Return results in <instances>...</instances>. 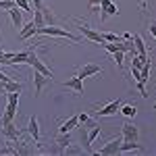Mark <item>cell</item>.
Instances as JSON below:
<instances>
[{"label":"cell","mask_w":156,"mask_h":156,"mask_svg":"<svg viewBox=\"0 0 156 156\" xmlns=\"http://www.w3.org/2000/svg\"><path fill=\"white\" fill-rule=\"evenodd\" d=\"M2 94H6V92H4V83L0 81V96H2Z\"/></svg>","instance_id":"31"},{"label":"cell","mask_w":156,"mask_h":156,"mask_svg":"<svg viewBox=\"0 0 156 156\" xmlns=\"http://www.w3.org/2000/svg\"><path fill=\"white\" fill-rule=\"evenodd\" d=\"M102 40H104V42H119L123 37L117 36V34H110V31H104V34H102Z\"/></svg>","instance_id":"25"},{"label":"cell","mask_w":156,"mask_h":156,"mask_svg":"<svg viewBox=\"0 0 156 156\" xmlns=\"http://www.w3.org/2000/svg\"><path fill=\"white\" fill-rule=\"evenodd\" d=\"M31 2H34V9H36V11H42V15H44V21H46V25H56V21H58V19L54 17L52 9L44 4V0H31Z\"/></svg>","instance_id":"5"},{"label":"cell","mask_w":156,"mask_h":156,"mask_svg":"<svg viewBox=\"0 0 156 156\" xmlns=\"http://www.w3.org/2000/svg\"><path fill=\"white\" fill-rule=\"evenodd\" d=\"M6 98H9V104H6V110L2 115V125L11 123L17 115V108H19V92H6Z\"/></svg>","instance_id":"2"},{"label":"cell","mask_w":156,"mask_h":156,"mask_svg":"<svg viewBox=\"0 0 156 156\" xmlns=\"http://www.w3.org/2000/svg\"><path fill=\"white\" fill-rule=\"evenodd\" d=\"M12 6H17L15 0H0V9H2V11H9V9H12Z\"/></svg>","instance_id":"27"},{"label":"cell","mask_w":156,"mask_h":156,"mask_svg":"<svg viewBox=\"0 0 156 156\" xmlns=\"http://www.w3.org/2000/svg\"><path fill=\"white\" fill-rule=\"evenodd\" d=\"M77 125H79V117L77 115H73V117H69L67 121H62L58 127V133H71L73 129H77Z\"/></svg>","instance_id":"12"},{"label":"cell","mask_w":156,"mask_h":156,"mask_svg":"<svg viewBox=\"0 0 156 156\" xmlns=\"http://www.w3.org/2000/svg\"><path fill=\"white\" fill-rule=\"evenodd\" d=\"M9 79H11V77H9V75H4V73L0 71V81H2V83H4V81H9Z\"/></svg>","instance_id":"30"},{"label":"cell","mask_w":156,"mask_h":156,"mask_svg":"<svg viewBox=\"0 0 156 156\" xmlns=\"http://www.w3.org/2000/svg\"><path fill=\"white\" fill-rule=\"evenodd\" d=\"M25 65H29L34 71H40L42 75H46L48 79H52V71H50L48 67L44 65V60L37 58V54L34 52V50H29V54H27V60H25Z\"/></svg>","instance_id":"3"},{"label":"cell","mask_w":156,"mask_h":156,"mask_svg":"<svg viewBox=\"0 0 156 156\" xmlns=\"http://www.w3.org/2000/svg\"><path fill=\"white\" fill-rule=\"evenodd\" d=\"M4 92H23V85L17 83V81H12V79H9V81H4Z\"/></svg>","instance_id":"23"},{"label":"cell","mask_w":156,"mask_h":156,"mask_svg":"<svg viewBox=\"0 0 156 156\" xmlns=\"http://www.w3.org/2000/svg\"><path fill=\"white\" fill-rule=\"evenodd\" d=\"M98 73H102V67L96 65V62H87V65H83V67L77 71V77L85 79V77H94V75H98Z\"/></svg>","instance_id":"9"},{"label":"cell","mask_w":156,"mask_h":156,"mask_svg":"<svg viewBox=\"0 0 156 156\" xmlns=\"http://www.w3.org/2000/svg\"><path fill=\"white\" fill-rule=\"evenodd\" d=\"M37 36H54V37H67L71 42H79V37L73 36L71 31L62 29V27H56V25H44V27H37Z\"/></svg>","instance_id":"1"},{"label":"cell","mask_w":156,"mask_h":156,"mask_svg":"<svg viewBox=\"0 0 156 156\" xmlns=\"http://www.w3.org/2000/svg\"><path fill=\"white\" fill-rule=\"evenodd\" d=\"M79 31H81V36L87 37L90 42H94V44H100V46L104 44V40H102V34H100V31H94L92 27H87V25H81V27H79Z\"/></svg>","instance_id":"10"},{"label":"cell","mask_w":156,"mask_h":156,"mask_svg":"<svg viewBox=\"0 0 156 156\" xmlns=\"http://www.w3.org/2000/svg\"><path fill=\"white\" fill-rule=\"evenodd\" d=\"M148 31H150V34L156 37V23H150V25H148Z\"/></svg>","instance_id":"29"},{"label":"cell","mask_w":156,"mask_h":156,"mask_svg":"<svg viewBox=\"0 0 156 156\" xmlns=\"http://www.w3.org/2000/svg\"><path fill=\"white\" fill-rule=\"evenodd\" d=\"M62 87L73 90L75 94H83V79L75 75V77H71V79H69V81H65V83H62Z\"/></svg>","instance_id":"13"},{"label":"cell","mask_w":156,"mask_h":156,"mask_svg":"<svg viewBox=\"0 0 156 156\" xmlns=\"http://www.w3.org/2000/svg\"><path fill=\"white\" fill-rule=\"evenodd\" d=\"M150 58L146 60L144 65H142V69H140V77L135 79V83H137V90H140V94L142 98H148V92H146V81H148V77H150Z\"/></svg>","instance_id":"4"},{"label":"cell","mask_w":156,"mask_h":156,"mask_svg":"<svg viewBox=\"0 0 156 156\" xmlns=\"http://www.w3.org/2000/svg\"><path fill=\"white\" fill-rule=\"evenodd\" d=\"M9 17H11V21H12V25L17 27V29H21L23 27V11L19 9V6H12V9H9Z\"/></svg>","instance_id":"15"},{"label":"cell","mask_w":156,"mask_h":156,"mask_svg":"<svg viewBox=\"0 0 156 156\" xmlns=\"http://www.w3.org/2000/svg\"><path fill=\"white\" fill-rule=\"evenodd\" d=\"M54 144H56V148H54L52 152L60 154V152H62L67 146L71 144V135H69V133H58V135H56V140H54Z\"/></svg>","instance_id":"17"},{"label":"cell","mask_w":156,"mask_h":156,"mask_svg":"<svg viewBox=\"0 0 156 156\" xmlns=\"http://www.w3.org/2000/svg\"><path fill=\"white\" fill-rule=\"evenodd\" d=\"M133 42H135V52L142 56V58H148V50H146V44H144V40H142V36H133Z\"/></svg>","instance_id":"21"},{"label":"cell","mask_w":156,"mask_h":156,"mask_svg":"<svg viewBox=\"0 0 156 156\" xmlns=\"http://www.w3.org/2000/svg\"><path fill=\"white\" fill-rule=\"evenodd\" d=\"M133 150H137V152H144V148L137 144V142H129V140H123V142H121L119 154H125V152H133Z\"/></svg>","instance_id":"20"},{"label":"cell","mask_w":156,"mask_h":156,"mask_svg":"<svg viewBox=\"0 0 156 156\" xmlns=\"http://www.w3.org/2000/svg\"><path fill=\"white\" fill-rule=\"evenodd\" d=\"M121 142H123V137H121V135L112 137V140H108L106 144H104L102 148H100V154H102V156H112V154H119Z\"/></svg>","instance_id":"7"},{"label":"cell","mask_w":156,"mask_h":156,"mask_svg":"<svg viewBox=\"0 0 156 156\" xmlns=\"http://www.w3.org/2000/svg\"><path fill=\"white\" fill-rule=\"evenodd\" d=\"M50 79L46 77V75H42L40 71H34V85H36V96H40L42 94V90H44V85L48 83Z\"/></svg>","instance_id":"18"},{"label":"cell","mask_w":156,"mask_h":156,"mask_svg":"<svg viewBox=\"0 0 156 156\" xmlns=\"http://www.w3.org/2000/svg\"><path fill=\"white\" fill-rule=\"evenodd\" d=\"M117 12H119V6L112 0H100V21H106L108 17H112Z\"/></svg>","instance_id":"6"},{"label":"cell","mask_w":156,"mask_h":156,"mask_svg":"<svg viewBox=\"0 0 156 156\" xmlns=\"http://www.w3.org/2000/svg\"><path fill=\"white\" fill-rule=\"evenodd\" d=\"M121 137L123 140H129V142H137L140 140V129L133 125V123H125L121 127Z\"/></svg>","instance_id":"8"},{"label":"cell","mask_w":156,"mask_h":156,"mask_svg":"<svg viewBox=\"0 0 156 156\" xmlns=\"http://www.w3.org/2000/svg\"><path fill=\"white\" fill-rule=\"evenodd\" d=\"M119 112L123 115V117H127V119H133V117L137 115V108L133 106V104H121Z\"/></svg>","instance_id":"22"},{"label":"cell","mask_w":156,"mask_h":156,"mask_svg":"<svg viewBox=\"0 0 156 156\" xmlns=\"http://www.w3.org/2000/svg\"><path fill=\"white\" fill-rule=\"evenodd\" d=\"M15 2H17V6H19L23 12H29V11H31V6H29V2H27V0H15Z\"/></svg>","instance_id":"28"},{"label":"cell","mask_w":156,"mask_h":156,"mask_svg":"<svg viewBox=\"0 0 156 156\" xmlns=\"http://www.w3.org/2000/svg\"><path fill=\"white\" fill-rule=\"evenodd\" d=\"M121 108V100H112V102H108L106 106H102L100 110H96L100 117H112V115H117Z\"/></svg>","instance_id":"11"},{"label":"cell","mask_w":156,"mask_h":156,"mask_svg":"<svg viewBox=\"0 0 156 156\" xmlns=\"http://www.w3.org/2000/svg\"><path fill=\"white\" fill-rule=\"evenodd\" d=\"M2 135L6 137V140H11V142H17V137H19V131H17V127L11 123H4L2 125Z\"/></svg>","instance_id":"19"},{"label":"cell","mask_w":156,"mask_h":156,"mask_svg":"<svg viewBox=\"0 0 156 156\" xmlns=\"http://www.w3.org/2000/svg\"><path fill=\"white\" fill-rule=\"evenodd\" d=\"M34 23L37 25V27H44V25H46V21H44V15H42V11H36V9H34Z\"/></svg>","instance_id":"24"},{"label":"cell","mask_w":156,"mask_h":156,"mask_svg":"<svg viewBox=\"0 0 156 156\" xmlns=\"http://www.w3.org/2000/svg\"><path fill=\"white\" fill-rule=\"evenodd\" d=\"M37 36V25L34 21H29L27 25H23L21 29H19V40H29V37Z\"/></svg>","instance_id":"14"},{"label":"cell","mask_w":156,"mask_h":156,"mask_svg":"<svg viewBox=\"0 0 156 156\" xmlns=\"http://www.w3.org/2000/svg\"><path fill=\"white\" fill-rule=\"evenodd\" d=\"M110 54H112V58H115V62H117V67H119V69H123V52L115 50V52H110Z\"/></svg>","instance_id":"26"},{"label":"cell","mask_w":156,"mask_h":156,"mask_svg":"<svg viewBox=\"0 0 156 156\" xmlns=\"http://www.w3.org/2000/svg\"><path fill=\"white\" fill-rule=\"evenodd\" d=\"M27 133L34 137V142H40V123H37V117H29L27 121Z\"/></svg>","instance_id":"16"}]
</instances>
